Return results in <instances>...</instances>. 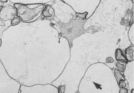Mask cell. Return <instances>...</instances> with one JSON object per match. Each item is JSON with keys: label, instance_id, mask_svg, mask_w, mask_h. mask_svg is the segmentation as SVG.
Listing matches in <instances>:
<instances>
[{"label": "cell", "instance_id": "6da1fadb", "mask_svg": "<svg viewBox=\"0 0 134 93\" xmlns=\"http://www.w3.org/2000/svg\"><path fill=\"white\" fill-rule=\"evenodd\" d=\"M14 5L17 10V13L27 12L19 17L24 22L34 21L42 15L44 8V5H41L35 4L33 8L29 7V5L15 4Z\"/></svg>", "mask_w": 134, "mask_h": 93}, {"label": "cell", "instance_id": "7a4b0ae2", "mask_svg": "<svg viewBox=\"0 0 134 93\" xmlns=\"http://www.w3.org/2000/svg\"><path fill=\"white\" fill-rule=\"evenodd\" d=\"M15 14V10L12 6H3L0 12V18L4 21L11 20Z\"/></svg>", "mask_w": 134, "mask_h": 93}, {"label": "cell", "instance_id": "3957f363", "mask_svg": "<svg viewBox=\"0 0 134 93\" xmlns=\"http://www.w3.org/2000/svg\"><path fill=\"white\" fill-rule=\"evenodd\" d=\"M125 57L127 61H132L134 59V46H130L125 50Z\"/></svg>", "mask_w": 134, "mask_h": 93}, {"label": "cell", "instance_id": "277c9868", "mask_svg": "<svg viewBox=\"0 0 134 93\" xmlns=\"http://www.w3.org/2000/svg\"><path fill=\"white\" fill-rule=\"evenodd\" d=\"M115 58L116 60L123 61L124 63H128L125 56L123 54V51L120 48H117L116 50L115 51Z\"/></svg>", "mask_w": 134, "mask_h": 93}, {"label": "cell", "instance_id": "5b68a950", "mask_svg": "<svg viewBox=\"0 0 134 93\" xmlns=\"http://www.w3.org/2000/svg\"><path fill=\"white\" fill-rule=\"evenodd\" d=\"M52 8L51 6L50 5H47L45 7V8H44L42 12V15L45 17L47 18H49V17H51V18L53 17L54 14H50V11Z\"/></svg>", "mask_w": 134, "mask_h": 93}, {"label": "cell", "instance_id": "8992f818", "mask_svg": "<svg viewBox=\"0 0 134 93\" xmlns=\"http://www.w3.org/2000/svg\"><path fill=\"white\" fill-rule=\"evenodd\" d=\"M114 74H115V76L116 78V81H117L118 84L120 81L123 80L125 81L126 80L125 77L123 75L120 71L118 70V69H115V70Z\"/></svg>", "mask_w": 134, "mask_h": 93}, {"label": "cell", "instance_id": "52a82bcc", "mask_svg": "<svg viewBox=\"0 0 134 93\" xmlns=\"http://www.w3.org/2000/svg\"><path fill=\"white\" fill-rule=\"evenodd\" d=\"M116 66L117 69L120 72L123 73L125 69V64H121L119 61H118L116 64Z\"/></svg>", "mask_w": 134, "mask_h": 93}, {"label": "cell", "instance_id": "ba28073f", "mask_svg": "<svg viewBox=\"0 0 134 93\" xmlns=\"http://www.w3.org/2000/svg\"><path fill=\"white\" fill-rule=\"evenodd\" d=\"M20 22V19L18 17H15L12 19L11 21V25H16L19 24Z\"/></svg>", "mask_w": 134, "mask_h": 93}, {"label": "cell", "instance_id": "9c48e42d", "mask_svg": "<svg viewBox=\"0 0 134 93\" xmlns=\"http://www.w3.org/2000/svg\"><path fill=\"white\" fill-rule=\"evenodd\" d=\"M88 12H85L83 13H76L77 16L79 17L80 18L83 19H85L87 15L88 14Z\"/></svg>", "mask_w": 134, "mask_h": 93}, {"label": "cell", "instance_id": "30bf717a", "mask_svg": "<svg viewBox=\"0 0 134 93\" xmlns=\"http://www.w3.org/2000/svg\"><path fill=\"white\" fill-rule=\"evenodd\" d=\"M118 84L119 87L121 88H125L126 87V84L124 81H120Z\"/></svg>", "mask_w": 134, "mask_h": 93}, {"label": "cell", "instance_id": "8fae6325", "mask_svg": "<svg viewBox=\"0 0 134 93\" xmlns=\"http://www.w3.org/2000/svg\"><path fill=\"white\" fill-rule=\"evenodd\" d=\"M114 61V59L111 57H108L106 59V62L107 63H112Z\"/></svg>", "mask_w": 134, "mask_h": 93}, {"label": "cell", "instance_id": "7c38bea8", "mask_svg": "<svg viewBox=\"0 0 134 93\" xmlns=\"http://www.w3.org/2000/svg\"><path fill=\"white\" fill-rule=\"evenodd\" d=\"M119 93H128V91L127 88H121Z\"/></svg>", "mask_w": 134, "mask_h": 93}, {"label": "cell", "instance_id": "4fadbf2b", "mask_svg": "<svg viewBox=\"0 0 134 93\" xmlns=\"http://www.w3.org/2000/svg\"><path fill=\"white\" fill-rule=\"evenodd\" d=\"M64 91H63V90H62V89H61V88H59V93H64Z\"/></svg>", "mask_w": 134, "mask_h": 93}, {"label": "cell", "instance_id": "5bb4252c", "mask_svg": "<svg viewBox=\"0 0 134 93\" xmlns=\"http://www.w3.org/2000/svg\"><path fill=\"white\" fill-rule=\"evenodd\" d=\"M7 2V0H0V2H2V3H6Z\"/></svg>", "mask_w": 134, "mask_h": 93}, {"label": "cell", "instance_id": "9a60e30c", "mask_svg": "<svg viewBox=\"0 0 134 93\" xmlns=\"http://www.w3.org/2000/svg\"><path fill=\"white\" fill-rule=\"evenodd\" d=\"M134 88H132V89L131 90V93H134Z\"/></svg>", "mask_w": 134, "mask_h": 93}, {"label": "cell", "instance_id": "2e32d148", "mask_svg": "<svg viewBox=\"0 0 134 93\" xmlns=\"http://www.w3.org/2000/svg\"><path fill=\"white\" fill-rule=\"evenodd\" d=\"M2 42V39L0 38V47H1V45Z\"/></svg>", "mask_w": 134, "mask_h": 93}, {"label": "cell", "instance_id": "e0dca14e", "mask_svg": "<svg viewBox=\"0 0 134 93\" xmlns=\"http://www.w3.org/2000/svg\"><path fill=\"white\" fill-rule=\"evenodd\" d=\"M2 7H3L2 6H0V12H1V11Z\"/></svg>", "mask_w": 134, "mask_h": 93}, {"label": "cell", "instance_id": "ac0fdd59", "mask_svg": "<svg viewBox=\"0 0 134 93\" xmlns=\"http://www.w3.org/2000/svg\"></svg>", "mask_w": 134, "mask_h": 93}]
</instances>
